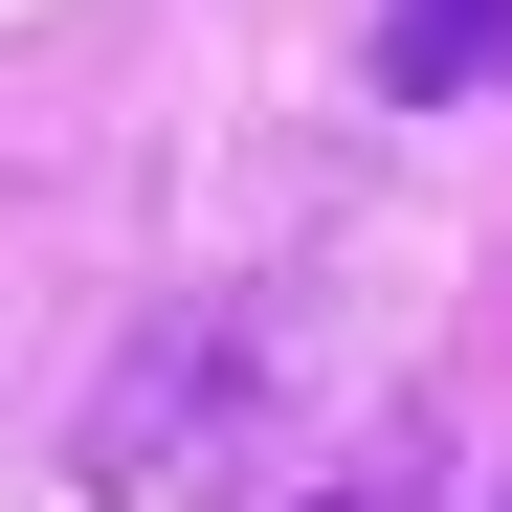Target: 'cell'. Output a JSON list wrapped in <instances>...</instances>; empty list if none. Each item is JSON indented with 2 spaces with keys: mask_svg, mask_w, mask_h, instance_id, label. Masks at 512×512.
<instances>
[{
  "mask_svg": "<svg viewBox=\"0 0 512 512\" xmlns=\"http://www.w3.org/2000/svg\"><path fill=\"white\" fill-rule=\"evenodd\" d=\"M245 379H268L245 290H179V312H156L134 357H112V401H90V490H156V468H179V446H201V423H223Z\"/></svg>",
  "mask_w": 512,
  "mask_h": 512,
  "instance_id": "6da1fadb",
  "label": "cell"
},
{
  "mask_svg": "<svg viewBox=\"0 0 512 512\" xmlns=\"http://www.w3.org/2000/svg\"><path fill=\"white\" fill-rule=\"evenodd\" d=\"M334 512H379V490H334Z\"/></svg>",
  "mask_w": 512,
  "mask_h": 512,
  "instance_id": "3957f363",
  "label": "cell"
},
{
  "mask_svg": "<svg viewBox=\"0 0 512 512\" xmlns=\"http://www.w3.org/2000/svg\"><path fill=\"white\" fill-rule=\"evenodd\" d=\"M490 67H512V0H379V90H401V112L490 90Z\"/></svg>",
  "mask_w": 512,
  "mask_h": 512,
  "instance_id": "7a4b0ae2",
  "label": "cell"
}]
</instances>
